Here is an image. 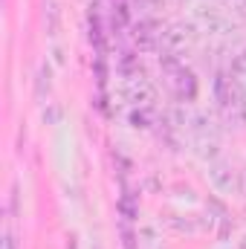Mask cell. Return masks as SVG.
I'll list each match as a JSON object with an SVG mask.
<instances>
[{"label": "cell", "instance_id": "cell-1", "mask_svg": "<svg viewBox=\"0 0 246 249\" xmlns=\"http://www.w3.org/2000/svg\"><path fill=\"white\" fill-rule=\"evenodd\" d=\"M217 105L232 124H246V87L241 78L223 75L217 81Z\"/></svg>", "mask_w": 246, "mask_h": 249}, {"label": "cell", "instance_id": "cell-2", "mask_svg": "<svg viewBox=\"0 0 246 249\" xmlns=\"http://www.w3.org/2000/svg\"><path fill=\"white\" fill-rule=\"evenodd\" d=\"M197 35H200V29H197L194 23L177 20V23H168V26L159 32V41H157V44H159L162 55L180 58L183 53L194 50V44H197Z\"/></svg>", "mask_w": 246, "mask_h": 249}, {"label": "cell", "instance_id": "cell-3", "mask_svg": "<svg viewBox=\"0 0 246 249\" xmlns=\"http://www.w3.org/2000/svg\"><path fill=\"white\" fill-rule=\"evenodd\" d=\"M162 72H165V81H168V87L185 99V102H191L194 96H197V78H194V72L180 64V58H171V55H165L162 58Z\"/></svg>", "mask_w": 246, "mask_h": 249}, {"label": "cell", "instance_id": "cell-4", "mask_svg": "<svg viewBox=\"0 0 246 249\" xmlns=\"http://www.w3.org/2000/svg\"><path fill=\"white\" fill-rule=\"evenodd\" d=\"M209 180H211L214 191H220V194L241 191V171L229 162H211L209 165Z\"/></svg>", "mask_w": 246, "mask_h": 249}, {"label": "cell", "instance_id": "cell-5", "mask_svg": "<svg viewBox=\"0 0 246 249\" xmlns=\"http://www.w3.org/2000/svg\"><path fill=\"white\" fill-rule=\"evenodd\" d=\"M124 93H127V102H133L136 107H151L154 102H157V87L148 81V78H130L127 81V87H124Z\"/></svg>", "mask_w": 246, "mask_h": 249}, {"label": "cell", "instance_id": "cell-6", "mask_svg": "<svg viewBox=\"0 0 246 249\" xmlns=\"http://www.w3.org/2000/svg\"><path fill=\"white\" fill-rule=\"evenodd\" d=\"M232 72L235 75H246V44L232 55Z\"/></svg>", "mask_w": 246, "mask_h": 249}, {"label": "cell", "instance_id": "cell-7", "mask_svg": "<svg viewBox=\"0 0 246 249\" xmlns=\"http://www.w3.org/2000/svg\"><path fill=\"white\" fill-rule=\"evenodd\" d=\"M3 249H18V238H15L12 232H6V238H3Z\"/></svg>", "mask_w": 246, "mask_h": 249}, {"label": "cell", "instance_id": "cell-8", "mask_svg": "<svg viewBox=\"0 0 246 249\" xmlns=\"http://www.w3.org/2000/svg\"><path fill=\"white\" fill-rule=\"evenodd\" d=\"M238 249H246V235H244V241H241V244H238Z\"/></svg>", "mask_w": 246, "mask_h": 249}, {"label": "cell", "instance_id": "cell-9", "mask_svg": "<svg viewBox=\"0 0 246 249\" xmlns=\"http://www.w3.org/2000/svg\"><path fill=\"white\" fill-rule=\"evenodd\" d=\"M171 3H185V0H171Z\"/></svg>", "mask_w": 246, "mask_h": 249}]
</instances>
